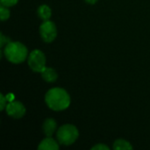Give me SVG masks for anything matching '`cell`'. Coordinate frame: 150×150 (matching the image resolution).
Listing matches in <instances>:
<instances>
[{
    "mask_svg": "<svg viewBox=\"0 0 150 150\" xmlns=\"http://www.w3.org/2000/svg\"><path fill=\"white\" fill-rule=\"evenodd\" d=\"M88 4H94L95 3H97L98 0H85Z\"/></svg>",
    "mask_w": 150,
    "mask_h": 150,
    "instance_id": "17",
    "label": "cell"
},
{
    "mask_svg": "<svg viewBox=\"0 0 150 150\" xmlns=\"http://www.w3.org/2000/svg\"><path fill=\"white\" fill-rule=\"evenodd\" d=\"M47 105L53 111L66 110L70 105V97L68 92L62 88L50 89L45 96Z\"/></svg>",
    "mask_w": 150,
    "mask_h": 150,
    "instance_id": "1",
    "label": "cell"
},
{
    "mask_svg": "<svg viewBox=\"0 0 150 150\" xmlns=\"http://www.w3.org/2000/svg\"><path fill=\"white\" fill-rule=\"evenodd\" d=\"M0 2L1 5H4L5 7H11L15 5L18 2V0H0Z\"/></svg>",
    "mask_w": 150,
    "mask_h": 150,
    "instance_id": "13",
    "label": "cell"
},
{
    "mask_svg": "<svg viewBox=\"0 0 150 150\" xmlns=\"http://www.w3.org/2000/svg\"><path fill=\"white\" fill-rule=\"evenodd\" d=\"M6 100L7 99H5V98H4V96L1 93L0 94V110L1 111H3L4 109H5V107H6Z\"/></svg>",
    "mask_w": 150,
    "mask_h": 150,
    "instance_id": "14",
    "label": "cell"
},
{
    "mask_svg": "<svg viewBox=\"0 0 150 150\" xmlns=\"http://www.w3.org/2000/svg\"><path fill=\"white\" fill-rule=\"evenodd\" d=\"M56 127H57V124L54 119H47L45 120V122L43 123L42 129H43V132L46 134V136L51 137L54 134V133L55 132Z\"/></svg>",
    "mask_w": 150,
    "mask_h": 150,
    "instance_id": "8",
    "label": "cell"
},
{
    "mask_svg": "<svg viewBox=\"0 0 150 150\" xmlns=\"http://www.w3.org/2000/svg\"><path fill=\"white\" fill-rule=\"evenodd\" d=\"M28 65L34 72L40 73L46 68V56L39 49L33 50L28 55Z\"/></svg>",
    "mask_w": 150,
    "mask_h": 150,
    "instance_id": "4",
    "label": "cell"
},
{
    "mask_svg": "<svg viewBox=\"0 0 150 150\" xmlns=\"http://www.w3.org/2000/svg\"><path fill=\"white\" fill-rule=\"evenodd\" d=\"M4 54L10 62L18 64L25 61L28 55V51L24 44L18 41H10L4 47Z\"/></svg>",
    "mask_w": 150,
    "mask_h": 150,
    "instance_id": "2",
    "label": "cell"
},
{
    "mask_svg": "<svg viewBox=\"0 0 150 150\" xmlns=\"http://www.w3.org/2000/svg\"><path fill=\"white\" fill-rule=\"evenodd\" d=\"M113 149L115 150H131L133 149V146L125 140L119 139L115 141L113 144Z\"/></svg>",
    "mask_w": 150,
    "mask_h": 150,
    "instance_id": "11",
    "label": "cell"
},
{
    "mask_svg": "<svg viewBox=\"0 0 150 150\" xmlns=\"http://www.w3.org/2000/svg\"><path fill=\"white\" fill-rule=\"evenodd\" d=\"M78 135L77 128L70 124L62 126L57 131V140L59 143L65 146L72 145L77 140Z\"/></svg>",
    "mask_w": 150,
    "mask_h": 150,
    "instance_id": "3",
    "label": "cell"
},
{
    "mask_svg": "<svg viewBox=\"0 0 150 150\" xmlns=\"http://www.w3.org/2000/svg\"><path fill=\"white\" fill-rule=\"evenodd\" d=\"M37 13H38V16L40 19H42L43 21H47V20H49L51 15H52V11H51V9L49 6L46 5V4H43V5H40L39 8H38V11H37Z\"/></svg>",
    "mask_w": 150,
    "mask_h": 150,
    "instance_id": "10",
    "label": "cell"
},
{
    "mask_svg": "<svg viewBox=\"0 0 150 150\" xmlns=\"http://www.w3.org/2000/svg\"><path fill=\"white\" fill-rule=\"evenodd\" d=\"M7 114L14 119H20L25 114V108L24 105L16 100H11L10 101L5 107Z\"/></svg>",
    "mask_w": 150,
    "mask_h": 150,
    "instance_id": "6",
    "label": "cell"
},
{
    "mask_svg": "<svg viewBox=\"0 0 150 150\" xmlns=\"http://www.w3.org/2000/svg\"><path fill=\"white\" fill-rule=\"evenodd\" d=\"M39 150H58L59 149V145L51 137H47L44 140L40 142L38 147Z\"/></svg>",
    "mask_w": 150,
    "mask_h": 150,
    "instance_id": "7",
    "label": "cell"
},
{
    "mask_svg": "<svg viewBox=\"0 0 150 150\" xmlns=\"http://www.w3.org/2000/svg\"><path fill=\"white\" fill-rule=\"evenodd\" d=\"M0 40H1V43H0L1 47H3L4 45H6L7 43H9V42H10V40H7V38H5V37L4 36V34H3V33H1V38H0Z\"/></svg>",
    "mask_w": 150,
    "mask_h": 150,
    "instance_id": "16",
    "label": "cell"
},
{
    "mask_svg": "<svg viewBox=\"0 0 150 150\" xmlns=\"http://www.w3.org/2000/svg\"><path fill=\"white\" fill-rule=\"evenodd\" d=\"M91 149L92 150H110V149H109V147H107L106 145L100 143V144H98V145H95L94 147H92V148H91Z\"/></svg>",
    "mask_w": 150,
    "mask_h": 150,
    "instance_id": "15",
    "label": "cell"
},
{
    "mask_svg": "<svg viewBox=\"0 0 150 150\" xmlns=\"http://www.w3.org/2000/svg\"><path fill=\"white\" fill-rule=\"evenodd\" d=\"M10 11L8 10L7 7L4 6V5H1L0 7V18L2 21H4V20H7L9 18H10Z\"/></svg>",
    "mask_w": 150,
    "mask_h": 150,
    "instance_id": "12",
    "label": "cell"
},
{
    "mask_svg": "<svg viewBox=\"0 0 150 150\" xmlns=\"http://www.w3.org/2000/svg\"><path fill=\"white\" fill-rule=\"evenodd\" d=\"M40 74H41L42 78H43L46 82H47V83H54V82H55V81L57 80V78H58V75H57L56 71H55L54 69H52V68H47V67H46V68L40 72Z\"/></svg>",
    "mask_w": 150,
    "mask_h": 150,
    "instance_id": "9",
    "label": "cell"
},
{
    "mask_svg": "<svg viewBox=\"0 0 150 150\" xmlns=\"http://www.w3.org/2000/svg\"><path fill=\"white\" fill-rule=\"evenodd\" d=\"M40 33L45 42L50 43L54 41L57 36V28L55 24L50 20L44 21L40 26Z\"/></svg>",
    "mask_w": 150,
    "mask_h": 150,
    "instance_id": "5",
    "label": "cell"
}]
</instances>
